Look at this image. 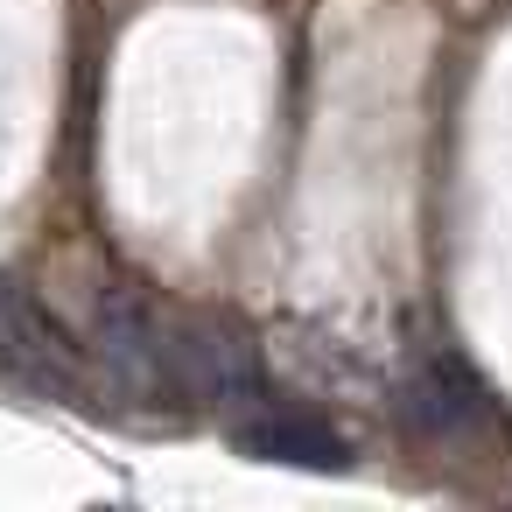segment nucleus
Masks as SVG:
<instances>
[{"instance_id": "nucleus-1", "label": "nucleus", "mask_w": 512, "mask_h": 512, "mask_svg": "<svg viewBox=\"0 0 512 512\" xmlns=\"http://www.w3.org/2000/svg\"><path fill=\"white\" fill-rule=\"evenodd\" d=\"M169 386L190 393V400H204V407H232V414H246L267 393L260 351L232 323H211V316L169 323Z\"/></svg>"}, {"instance_id": "nucleus-2", "label": "nucleus", "mask_w": 512, "mask_h": 512, "mask_svg": "<svg viewBox=\"0 0 512 512\" xmlns=\"http://www.w3.org/2000/svg\"><path fill=\"white\" fill-rule=\"evenodd\" d=\"M0 351H8L15 372L36 379V386H57V393H78V386H85V351H78V337H71L64 316H57L36 288H22V281L0 288Z\"/></svg>"}, {"instance_id": "nucleus-3", "label": "nucleus", "mask_w": 512, "mask_h": 512, "mask_svg": "<svg viewBox=\"0 0 512 512\" xmlns=\"http://www.w3.org/2000/svg\"><path fill=\"white\" fill-rule=\"evenodd\" d=\"M92 330H99V358L120 386H162L169 379V323L134 288H99Z\"/></svg>"}, {"instance_id": "nucleus-4", "label": "nucleus", "mask_w": 512, "mask_h": 512, "mask_svg": "<svg viewBox=\"0 0 512 512\" xmlns=\"http://www.w3.org/2000/svg\"><path fill=\"white\" fill-rule=\"evenodd\" d=\"M239 449L253 463H288V470H344V435L316 414H295V407H260L239 421Z\"/></svg>"}, {"instance_id": "nucleus-5", "label": "nucleus", "mask_w": 512, "mask_h": 512, "mask_svg": "<svg viewBox=\"0 0 512 512\" xmlns=\"http://www.w3.org/2000/svg\"><path fill=\"white\" fill-rule=\"evenodd\" d=\"M407 421L428 428V435H463L484 421V386L456 365V358H428L414 379H407Z\"/></svg>"}]
</instances>
